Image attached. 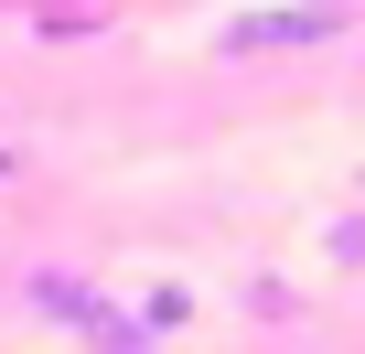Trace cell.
<instances>
[{"label": "cell", "instance_id": "2", "mask_svg": "<svg viewBox=\"0 0 365 354\" xmlns=\"http://www.w3.org/2000/svg\"><path fill=\"white\" fill-rule=\"evenodd\" d=\"M354 11H344V0H279V11H237L215 43L226 54H290V43H333Z\"/></svg>", "mask_w": 365, "mask_h": 354}, {"label": "cell", "instance_id": "4", "mask_svg": "<svg viewBox=\"0 0 365 354\" xmlns=\"http://www.w3.org/2000/svg\"><path fill=\"white\" fill-rule=\"evenodd\" d=\"M0 183H11V150H0Z\"/></svg>", "mask_w": 365, "mask_h": 354}, {"label": "cell", "instance_id": "3", "mask_svg": "<svg viewBox=\"0 0 365 354\" xmlns=\"http://www.w3.org/2000/svg\"><path fill=\"white\" fill-rule=\"evenodd\" d=\"M322 247H333V269H365V215H333V236H322Z\"/></svg>", "mask_w": 365, "mask_h": 354}, {"label": "cell", "instance_id": "1", "mask_svg": "<svg viewBox=\"0 0 365 354\" xmlns=\"http://www.w3.org/2000/svg\"><path fill=\"white\" fill-rule=\"evenodd\" d=\"M22 301L43 311V322H65V333H86L97 354H150V322H129L97 279H76V269H22Z\"/></svg>", "mask_w": 365, "mask_h": 354}]
</instances>
